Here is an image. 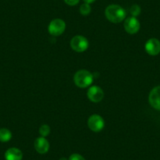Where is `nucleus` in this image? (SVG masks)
Returning <instances> with one entry per match:
<instances>
[{
  "label": "nucleus",
  "instance_id": "17",
  "mask_svg": "<svg viewBox=\"0 0 160 160\" xmlns=\"http://www.w3.org/2000/svg\"><path fill=\"white\" fill-rule=\"evenodd\" d=\"M64 2L68 6L73 7V6L77 5L79 2V0H64Z\"/></svg>",
  "mask_w": 160,
  "mask_h": 160
},
{
  "label": "nucleus",
  "instance_id": "7",
  "mask_svg": "<svg viewBox=\"0 0 160 160\" xmlns=\"http://www.w3.org/2000/svg\"><path fill=\"white\" fill-rule=\"evenodd\" d=\"M104 91L101 87L98 86H93L87 92V97L91 101L95 103L100 102L104 98Z\"/></svg>",
  "mask_w": 160,
  "mask_h": 160
},
{
  "label": "nucleus",
  "instance_id": "5",
  "mask_svg": "<svg viewBox=\"0 0 160 160\" xmlns=\"http://www.w3.org/2000/svg\"><path fill=\"white\" fill-rule=\"evenodd\" d=\"M88 126L93 132H100L104 127V120L99 115H93L89 118Z\"/></svg>",
  "mask_w": 160,
  "mask_h": 160
},
{
  "label": "nucleus",
  "instance_id": "6",
  "mask_svg": "<svg viewBox=\"0 0 160 160\" xmlns=\"http://www.w3.org/2000/svg\"><path fill=\"white\" fill-rule=\"evenodd\" d=\"M145 50L149 55L156 56L160 53V41L157 38H150L145 43Z\"/></svg>",
  "mask_w": 160,
  "mask_h": 160
},
{
  "label": "nucleus",
  "instance_id": "15",
  "mask_svg": "<svg viewBox=\"0 0 160 160\" xmlns=\"http://www.w3.org/2000/svg\"><path fill=\"white\" fill-rule=\"evenodd\" d=\"M130 13H131L132 17L136 18V17H138V15H140V13H141V9L139 6L137 5V4H134V5H133L131 7H130Z\"/></svg>",
  "mask_w": 160,
  "mask_h": 160
},
{
  "label": "nucleus",
  "instance_id": "11",
  "mask_svg": "<svg viewBox=\"0 0 160 160\" xmlns=\"http://www.w3.org/2000/svg\"><path fill=\"white\" fill-rule=\"evenodd\" d=\"M6 160H22L23 153L17 148H10L5 152Z\"/></svg>",
  "mask_w": 160,
  "mask_h": 160
},
{
  "label": "nucleus",
  "instance_id": "3",
  "mask_svg": "<svg viewBox=\"0 0 160 160\" xmlns=\"http://www.w3.org/2000/svg\"><path fill=\"white\" fill-rule=\"evenodd\" d=\"M89 42L82 35H75L71 40V47L76 52H84L88 49Z\"/></svg>",
  "mask_w": 160,
  "mask_h": 160
},
{
  "label": "nucleus",
  "instance_id": "8",
  "mask_svg": "<svg viewBox=\"0 0 160 160\" xmlns=\"http://www.w3.org/2000/svg\"><path fill=\"white\" fill-rule=\"evenodd\" d=\"M140 22L134 17H130L126 19L124 22V28L129 34H135L140 29Z\"/></svg>",
  "mask_w": 160,
  "mask_h": 160
},
{
  "label": "nucleus",
  "instance_id": "19",
  "mask_svg": "<svg viewBox=\"0 0 160 160\" xmlns=\"http://www.w3.org/2000/svg\"><path fill=\"white\" fill-rule=\"evenodd\" d=\"M60 160H68V159L66 158H60Z\"/></svg>",
  "mask_w": 160,
  "mask_h": 160
},
{
  "label": "nucleus",
  "instance_id": "16",
  "mask_svg": "<svg viewBox=\"0 0 160 160\" xmlns=\"http://www.w3.org/2000/svg\"><path fill=\"white\" fill-rule=\"evenodd\" d=\"M68 160H86L83 157L79 154H72L70 157H69Z\"/></svg>",
  "mask_w": 160,
  "mask_h": 160
},
{
  "label": "nucleus",
  "instance_id": "2",
  "mask_svg": "<svg viewBox=\"0 0 160 160\" xmlns=\"http://www.w3.org/2000/svg\"><path fill=\"white\" fill-rule=\"evenodd\" d=\"M93 75L87 70L78 71L74 76V82L75 85L80 88H87L90 87L93 83Z\"/></svg>",
  "mask_w": 160,
  "mask_h": 160
},
{
  "label": "nucleus",
  "instance_id": "13",
  "mask_svg": "<svg viewBox=\"0 0 160 160\" xmlns=\"http://www.w3.org/2000/svg\"><path fill=\"white\" fill-rule=\"evenodd\" d=\"M79 12L83 16H87V15L90 14V12H91V7H90V4L85 2V3L81 5L79 8Z\"/></svg>",
  "mask_w": 160,
  "mask_h": 160
},
{
  "label": "nucleus",
  "instance_id": "4",
  "mask_svg": "<svg viewBox=\"0 0 160 160\" xmlns=\"http://www.w3.org/2000/svg\"><path fill=\"white\" fill-rule=\"evenodd\" d=\"M66 24L61 19H54L50 22L48 27V31L50 35L53 36H59L64 32Z\"/></svg>",
  "mask_w": 160,
  "mask_h": 160
},
{
  "label": "nucleus",
  "instance_id": "10",
  "mask_svg": "<svg viewBox=\"0 0 160 160\" xmlns=\"http://www.w3.org/2000/svg\"><path fill=\"white\" fill-rule=\"evenodd\" d=\"M35 149L39 154H46L50 149L49 141L43 137L38 138L35 141Z\"/></svg>",
  "mask_w": 160,
  "mask_h": 160
},
{
  "label": "nucleus",
  "instance_id": "12",
  "mask_svg": "<svg viewBox=\"0 0 160 160\" xmlns=\"http://www.w3.org/2000/svg\"><path fill=\"white\" fill-rule=\"evenodd\" d=\"M12 138V133L8 129H0V141L1 142H7Z\"/></svg>",
  "mask_w": 160,
  "mask_h": 160
},
{
  "label": "nucleus",
  "instance_id": "1",
  "mask_svg": "<svg viewBox=\"0 0 160 160\" xmlns=\"http://www.w3.org/2000/svg\"><path fill=\"white\" fill-rule=\"evenodd\" d=\"M105 16L107 19L114 24L122 22L126 18V11L122 7L115 4L109 5L105 9Z\"/></svg>",
  "mask_w": 160,
  "mask_h": 160
},
{
  "label": "nucleus",
  "instance_id": "14",
  "mask_svg": "<svg viewBox=\"0 0 160 160\" xmlns=\"http://www.w3.org/2000/svg\"><path fill=\"white\" fill-rule=\"evenodd\" d=\"M50 128L48 125L44 124V125H42L41 127H40L39 133L42 137H43V138L47 137L49 134H50Z\"/></svg>",
  "mask_w": 160,
  "mask_h": 160
},
{
  "label": "nucleus",
  "instance_id": "18",
  "mask_svg": "<svg viewBox=\"0 0 160 160\" xmlns=\"http://www.w3.org/2000/svg\"><path fill=\"white\" fill-rule=\"evenodd\" d=\"M83 1L86 2V3L91 4V3H93V2H94L96 0H83Z\"/></svg>",
  "mask_w": 160,
  "mask_h": 160
},
{
  "label": "nucleus",
  "instance_id": "9",
  "mask_svg": "<svg viewBox=\"0 0 160 160\" xmlns=\"http://www.w3.org/2000/svg\"><path fill=\"white\" fill-rule=\"evenodd\" d=\"M148 101L152 108L160 111V86L152 89L149 94Z\"/></svg>",
  "mask_w": 160,
  "mask_h": 160
}]
</instances>
